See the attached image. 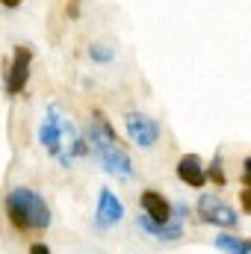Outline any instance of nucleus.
<instances>
[{"label": "nucleus", "mask_w": 251, "mask_h": 254, "mask_svg": "<svg viewBox=\"0 0 251 254\" xmlns=\"http://www.w3.org/2000/svg\"><path fill=\"white\" fill-rule=\"evenodd\" d=\"M0 3H3V6H9V9H15V6H21L24 0H0Z\"/></svg>", "instance_id": "17"}, {"label": "nucleus", "mask_w": 251, "mask_h": 254, "mask_svg": "<svg viewBox=\"0 0 251 254\" xmlns=\"http://www.w3.org/2000/svg\"><path fill=\"white\" fill-rule=\"evenodd\" d=\"M204 172H207V178H210L216 187H225V184H228V178H225V172H222V154H216L213 163H210V169H204Z\"/></svg>", "instance_id": "12"}, {"label": "nucleus", "mask_w": 251, "mask_h": 254, "mask_svg": "<svg viewBox=\"0 0 251 254\" xmlns=\"http://www.w3.org/2000/svg\"><path fill=\"white\" fill-rule=\"evenodd\" d=\"M30 63H33V48L18 45L12 54V65L6 68V95H21L27 80H30Z\"/></svg>", "instance_id": "6"}, {"label": "nucleus", "mask_w": 251, "mask_h": 254, "mask_svg": "<svg viewBox=\"0 0 251 254\" xmlns=\"http://www.w3.org/2000/svg\"><path fill=\"white\" fill-rule=\"evenodd\" d=\"M30 254H51V249H48L45 243H33V246H30Z\"/></svg>", "instance_id": "15"}, {"label": "nucleus", "mask_w": 251, "mask_h": 254, "mask_svg": "<svg viewBox=\"0 0 251 254\" xmlns=\"http://www.w3.org/2000/svg\"><path fill=\"white\" fill-rule=\"evenodd\" d=\"M125 127H127L130 142L139 145V148H154L160 142V122H154L151 116H145L139 110L125 113Z\"/></svg>", "instance_id": "4"}, {"label": "nucleus", "mask_w": 251, "mask_h": 254, "mask_svg": "<svg viewBox=\"0 0 251 254\" xmlns=\"http://www.w3.org/2000/svg\"><path fill=\"white\" fill-rule=\"evenodd\" d=\"M213 246L225 254H251V240L234 237V234H219V237L213 240Z\"/></svg>", "instance_id": "11"}, {"label": "nucleus", "mask_w": 251, "mask_h": 254, "mask_svg": "<svg viewBox=\"0 0 251 254\" xmlns=\"http://www.w3.org/2000/svg\"><path fill=\"white\" fill-rule=\"evenodd\" d=\"M92 125H89V148L98 154V160L104 163V169L116 178H133V160L125 151V145L119 142L113 125L107 122V116L101 110L92 113Z\"/></svg>", "instance_id": "2"}, {"label": "nucleus", "mask_w": 251, "mask_h": 254, "mask_svg": "<svg viewBox=\"0 0 251 254\" xmlns=\"http://www.w3.org/2000/svg\"><path fill=\"white\" fill-rule=\"evenodd\" d=\"M6 216H9L12 228L21 231V234L51 228V207H48V201L39 192L27 190V187H15L6 195Z\"/></svg>", "instance_id": "3"}, {"label": "nucleus", "mask_w": 251, "mask_h": 254, "mask_svg": "<svg viewBox=\"0 0 251 254\" xmlns=\"http://www.w3.org/2000/svg\"><path fill=\"white\" fill-rule=\"evenodd\" d=\"M243 184H246V190H251V157H246V163H243Z\"/></svg>", "instance_id": "14"}, {"label": "nucleus", "mask_w": 251, "mask_h": 254, "mask_svg": "<svg viewBox=\"0 0 251 254\" xmlns=\"http://www.w3.org/2000/svg\"><path fill=\"white\" fill-rule=\"evenodd\" d=\"M198 216H201V222L216 225V228H237V222H240L237 210L228 207V204H225L222 198H216V195H201V198H198Z\"/></svg>", "instance_id": "5"}, {"label": "nucleus", "mask_w": 251, "mask_h": 254, "mask_svg": "<svg viewBox=\"0 0 251 254\" xmlns=\"http://www.w3.org/2000/svg\"><path fill=\"white\" fill-rule=\"evenodd\" d=\"M89 57L92 60H98V63H110L116 54L110 51V48H104V45H92V51H89Z\"/></svg>", "instance_id": "13"}, {"label": "nucleus", "mask_w": 251, "mask_h": 254, "mask_svg": "<svg viewBox=\"0 0 251 254\" xmlns=\"http://www.w3.org/2000/svg\"><path fill=\"white\" fill-rule=\"evenodd\" d=\"M178 178L192 190H201L207 184V172H204V163H201L198 154H184L178 160Z\"/></svg>", "instance_id": "9"}, {"label": "nucleus", "mask_w": 251, "mask_h": 254, "mask_svg": "<svg viewBox=\"0 0 251 254\" xmlns=\"http://www.w3.org/2000/svg\"><path fill=\"white\" fill-rule=\"evenodd\" d=\"M139 225L154 237V240H160V243H178L181 237H184V225H181V219H169V222H154V219H148V216H139Z\"/></svg>", "instance_id": "8"}, {"label": "nucleus", "mask_w": 251, "mask_h": 254, "mask_svg": "<svg viewBox=\"0 0 251 254\" xmlns=\"http://www.w3.org/2000/svg\"><path fill=\"white\" fill-rule=\"evenodd\" d=\"M240 198H243V207L251 213V190H243V195H240Z\"/></svg>", "instance_id": "16"}, {"label": "nucleus", "mask_w": 251, "mask_h": 254, "mask_svg": "<svg viewBox=\"0 0 251 254\" xmlns=\"http://www.w3.org/2000/svg\"><path fill=\"white\" fill-rule=\"evenodd\" d=\"M39 142L45 145V151H48L63 169H71L80 157L89 154V145H86V139L80 136L77 125L65 116L57 104L48 107V113H45V119H42V125H39Z\"/></svg>", "instance_id": "1"}, {"label": "nucleus", "mask_w": 251, "mask_h": 254, "mask_svg": "<svg viewBox=\"0 0 251 254\" xmlns=\"http://www.w3.org/2000/svg\"><path fill=\"white\" fill-rule=\"evenodd\" d=\"M139 201H142V210H145L148 219H154V222H169V219H172V204H169V198H163L157 190H145L139 195Z\"/></svg>", "instance_id": "10"}, {"label": "nucleus", "mask_w": 251, "mask_h": 254, "mask_svg": "<svg viewBox=\"0 0 251 254\" xmlns=\"http://www.w3.org/2000/svg\"><path fill=\"white\" fill-rule=\"evenodd\" d=\"M122 219H125V204L116 198V192L104 187L101 195H98V225L101 228H113Z\"/></svg>", "instance_id": "7"}]
</instances>
